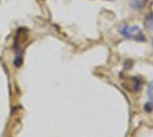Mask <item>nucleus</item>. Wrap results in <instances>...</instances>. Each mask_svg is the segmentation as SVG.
Returning <instances> with one entry per match:
<instances>
[{
  "mask_svg": "<svg viewBox=\"0 0 153 137\" xmlns=\"http://www.w3.org/2000/svg\"><path fill=\"white\" fill-rule=\"evenodd\" d=\"M118 32L121 34L122 37H125L126 39L129 40H135V41H138V42H144L146 38L144 36L143 31L140 30V26L137 25H128V24H123L118 29Z\"/></svg>",
  "mask_w": 153,
  "mask_h": 137,
  "instance_id": "1",
  "label": "nucleus"
},
{
  "mask_svg": "<svg viewBox=\"0 0 153 137\" xmlns=\"http://www.w3.org/2000/svg\"><path fill=\"white\" fill-rule=\"evenodd\" d=\"M146 2L147 0H130L129 1V5L135 10H140V9H143L145 7Z\"/></svg>",
  "mask_w": 153,
  "mask_h": 137,
  "instance_id": "2",
  "label": "nucleus"
},
{
  "mask_svg": "<svg viewBox=\"0 0 153 137\" xmlns=\"http://www.w3.org/2000/svg\"><path fill=\"white\" fill-rule=\"evenodd\" d=\"M145 25L149 29H152L153 30V14H150L146 19H145Z\"/></svg>",
  "mask_w": 153,
  "mask_h": 137,
  "instance_id": "3",
  "label": "nucleus"
},
{
  "mask_svg": "<svg viewBox=\"0 0 153 137\" xmlns=\"http://www.w3.org/2000/svg\"><path fill=\"white\" fill-rule=\"evenodd\" d=\"M144 109H145V111L146 112H152L153 111V103L149 101L146 104H145V106H144Z\"/></svg>",
  "mask_w": 153,
  "mask_h": 137,
  "instance_id": "4",
  "label": "nucleus"
},
{
  "mask_svg": "<svg viewBox=\"0 0 153 137\" xmlns=\"http://www.w3.org/2000/svg\"><path fill=\"white\" fill-rule=\"evenodd\" d=\"M147 96H149V99L153 96V81L149 85V88H147Z\"/></svg>",
  "mask_w": 153,
  "mask_h": 137,
  "instance_id": "5",
  "label": "nucleus"
},
{
  "mask_svg": "<svg viewBox=\"0 0 153 137\" xmlns=\"http://www.w3.org/2000/svg\"><path fill=\"white\" fill-rule=\"evenodd\" d=\"M150 102H152V103H153V96L151 98H150Z\"/></svg>",
  "mask_w": 153,
  "mask_h": 137,
  "instance_id": "6",
  "label": "nucleus"
},
{
  "mask_svg": "<svg viewBox=\"0 0 153 137\" xmlns=\"http://www.w3.org/2000/svg\"><path fill=\"white\" fill-rule=\"evenodd\" d=\"M152 46H153V39H152Z\"/></svg>",
  "mask_w": 153,
  "mask_h": 137,
  "instance_id": "7",
  "label": "nucleus"
}]
</instances>
